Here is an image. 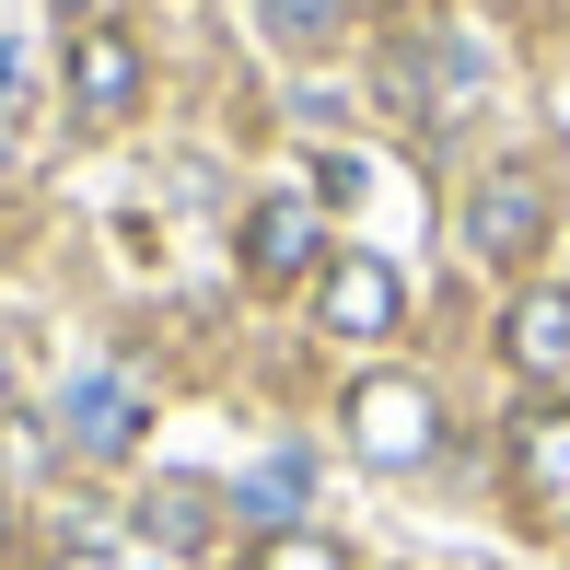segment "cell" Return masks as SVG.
Masks as SVG:
<instances>
[{"mask_svg":"<svg viewBox=\"0 0 570 570\" xmlns=\"http://www.w3.org/2000/svg\"><path fill=\"white\" fill-rule=\"evenodd\" d=\"M338 431H350V454H361V465L407 478V465L443 454V396H431L420 373H361L350 396H338Z\"/></svg>","mask_w":570,"mask_h":570,"instance_id":"obj_1","label":"cell"},{"mask_svg":"<svg viewBox=\"0 0 570 570\" xmlns=\"http://www.w3.org/2000/svg\"><path fill=\"white\" fill-rule=\"evenodd\" d=\"M548 233H559L548 164H489V175H478V198H465V245H478L489 268H535Z\"/></svg>","mask_w":570,"mask_h":570,"instance_id":"obj_2","label":"cell"},{"mask_svg":"<svg viewBox=\"0 0 570 570\" xmlns=\"http://www.w3.org/2000/svg\"><path fill=\"white\" fill-rule=\"evenodd\" d=\"M59 82H70V117L82 128H128L140 117V94H151V59H140V36L128 23H70V59H59Z\"/></svg>","mask_w":570,"mask_h":570,"instance_id":"obj_3","label":"cell"},{"mask_svg":"<svg viewBox=\"0 0 570 570\" xmlns=\"http://www.w3.org/2000/svg\"><path fill=\"white\" fill-rule=\"evenodd\" d=\"M233 268L256 279V292H292V279H315L326 268V210L303 187H268L245 222H233Z\"/></svg>","mask_w":570,"mask_h":570,"instance_id":"obj_4","label":"cell"},{"mask_svg":"<svg viewBox=\"0 0 570 570\" xmlns=\"http://www.w3.org/2000/svg\"><path fill=\"white\" fill-rule=\"evenodd\" d=\"M315 326L326 338H396L407 326V279H396V256H373V245H350V256H326L315 268Z\"/></svg>","mask_w":570,"mask_h":570,"instance_id":"obj_5","label":"cell"},{"mask_svg":"<svg viewBox=\"0 0 570 570\" xmlns=\"http://www.w3.org/2000/svg\"><path fill=\"white\" fill-rule=\"evenodd\" d=\"M512 489H524V512H535L548 535H570V407L512 420Z\"/></svg>","mask_w":570,"mask_h":570,"instance_id":"obj_6","label":"cell"},{"mask_svg":"<svg viewBox=\"0 0 570 570\" xmlns=\"http://www.w3.org/2000/svg\"><path fill=\"white\" fill-rule=\"evenodd\" d=\"M501 361L535 373V384L570 373V292H559V279H524V292L501 303Z\"/></svg>","mask_w":570,"mask_h":570,"instance_id":"obj_7","label":"cell"},{"mask_svg":"<svg viewBox=\"0 0 570 570\" xmlns=\"http://www.w3.org/2000/svg\"><path fill=\"white\" fill-rule=\"evenodd\" d=\"M210 535H222V489H210V478H151V489H140V548L210 559Z\"/></svg>","mask_w":570,"mask_h":570,"instance_id":"obj_8","label":"cell"},{"mask_svg":"<svg viewBox=\"0 0 570 570\" xmlns=\"http://www.w3.org/2000/svg\"><path fill=\"white\" fill-rule=\"evenodd\" d=\"M303 489H315V465H303V454H268V465H245L222 501L245 512V524H279V535H292L303 524Z\"/></svg>","mask_w":570,"mask_h":570,"instance_id":"obj_9","label":"cell"},{"mask_svg":"<svg viewBox=\"0 0 570 570\" xmlns=\"http://www.w3.org/2000/svg\"><path fill=\"white\" fill-rule=\"evenodd\" d=\"M256 23H268V47H292V59H326L361 23V0H256Z\"/></svg>","mask_w":570,"mask_h":570,"instance_id":"obj_10","label":"cell"},{"mask_svg":"<svg viewBox=\"0 0 570 570\" xmlns=\"http://www.w3.org/2000/svg\"><path fill=\"white\" fill-rule=\"evenodd\" d=\"M70 443L128 454V443H140V396H128V384H82V396H70Z\"/></svg>","mask_w":570,"mask_h":570,"instance_id":"obj_11","label":"cell"},{"mask_svg":"<svg viewBox=\"0 0 570 570\" xmlns=\"http://www.w3.org/2000/svg\"><path fill=\"white\" fill-rule=\"evenodd\" d=\"M0 465H12V478H47V420H23V407H0Z\"/></svg>","mask_w":570,"mask_h":570,"instance_id":"obj_12","label":"cell"},{"mask_svg":"<svg viewBox=\"0 0 570 570\" xmlns=\"http://www.w3.org/2000/svg\"><path fill=\"white\" fill-rule=\"evenodd\" d=\"M256 570H338V548H326L315 524H292V535H268V548H256Z\"/></svg>","mask_w":570,"mask_h":570,"instance_id":"obj_13","label":"cell"},{"mask_svg":"<svg viewBox=\"0 0 570 570\" xmlns=\"http://www.w3.org/2000/svg\"><path fill=\"white\" fill-rule=\"evenodd\" d=\"M59 570H128V559H94V548H70V559H59Z\"/></svg>","mask_w":570,"mask_h":570,"instance_id":"obj_14","label":"cell"},{"mask_svg":"<svg viewBox=\"0 0 570 570\" xmlns=\"http://www.w3.org/2000/svg\"><path fill=\"white\" fill-rule=\"evenodd\" d=\"M0 559H12V501H0Z\"/></svg>","mask_w":570,"mask_h":570,"instance_id":"obj_15","label":"cell"},{"mask_svg":"<svg viewBox=\"0 0 570 570\" xmlns=\"http://www.w3.org/2000/svg\"><path fill=\"white\" fill-rule=\"evenodd\" d=\"M59 12H82V0H59Z\"/></svg>","mask_w":570,"mask_h":570,"instance_id":"obj_16","label":"cell"}]
</instances>
